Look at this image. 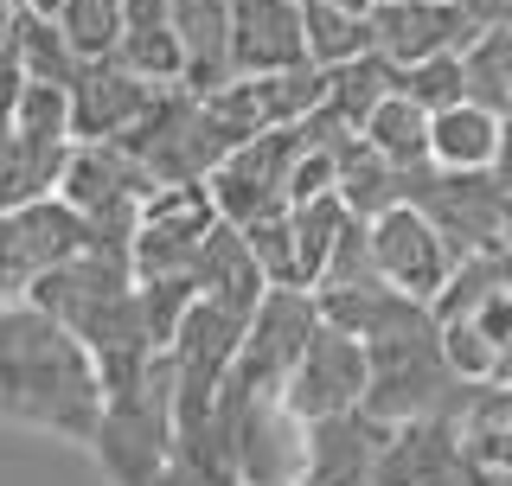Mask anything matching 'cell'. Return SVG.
Wrapping results in <instances>:
<instances>
[{
    "label": "cell",
    "mask_w": 512,
    "mask_h": 486,
    "mask_svg": "<svg viewBox=\"0 0 512 486\" xmlns=\"http://www.w3.org/2000/svg\"><path fill=\"white\" fill-rule=\"evenodd\" d=\"M0 416L64 442H90L103 416V371L90 346L39 301L0 307Z\"/></svg>",
    "instance_id": "6da1fadb"
},
{
    "label": "cell",
    "mask_w": 512,
    "mask_h": 486,
    "mask_svg": "<svg viewBox=\"0 0 512 486\" xmlns=\"http://www.w3.org/2000/svg\"><path fill=\"white\" fill-rule=\"evenodd\" d=\"M26 301H39L45 314H58L64 327L90 346L96 371H103V391H122L141 371L154 365V333L148 314H141V282L128 269L122 250H77L64 256L58 269H45L39 282L26 288Z\"/></svg>",
    "instance_id": "7a4b0ae2"
},
{
    "label": "cell",
    "mask_w": 512,
    "mask_h": 486,
    "mask_svg": "<svg viewBox=\"0 0 512 486\" xmlns=\"http://www.w3.org/2000/svg\"><path fill=\"white\" fill-rule=\"evenodd\" d=\"M308 429L314 423L282 391H256V384L224 378L205 429L180 448L212 455L224 474H237L244 486H301V474H308Z\"/></svg>",
    "instance_id": "3957f363"
},
{
    "label": "cell",
    "mask_w": 512,
    "mask_h": 486,
    "mask_svg": "<svg viewBox=\"0 0 512 486\" xmlns=\"http://www.w3.org/2000/svg\"><path fill=\"white\" fill-rule=\"evenodd\" d=\"M116 141L154 173V186H192V180H212V167L244 135L205 90L160 84L154 103L135 116V128H122Z\"/></svg>",
    "instance_id": "277c9868"
},
{
    "label": "cell",
    "mask_w": 512,
    "mask_h": 486,
    "mask_svg": "<svg viewBox=\"0 0 512 486\" xmlns=\"http://www.w3.org/2000/svg\"><path fill=\"white\" fill-rule=\"evenodd\" d=\"M96 461L116 486H154L160 467L180 448V410H173V359L154 352V365L122 391H103V416L90 435Z\"/></svg>",
    "instance_id": "5b68a950"
},
{
    "label": "cell",
    "mask_w": 512,
    "mask_h": 486,
    "mask_svg": "<svg viewBox=\"0 0 512 486\" xmlns=\"http://www.w3.org/2000/svg\"><path fill=\"white\" fill-rule=\"evenodd\" d=\"M148 192H154V173L141 167L122 141H71L64 173H58V199L84 218L90 250H122L128 256Z\"/></svg>",
    "instance_id": "8992f818"
},
{
    "label": "cell",
    "mask_w": 512,
    "mask_h": 486,
    "mask_svg": "<svg viewBox=\"0 0 512 486\" xmlns=\"http://www.w3.org/2000/svg\"><path fill=\"white\" fill-rule=\"evenodd\" d=\"M461 391V371L448 365L436 320L423 327H404L391 339H372L365 346V410L384 416V423H410V416H436L448 410V397Z\"/></svg>",
    "instance_id": "52a82bcc"
},
{
    "label": "cell",
    "mask_w": 512,
    "mask_h": 486,
    "mask_svg": "<svg viewBox=\"0 0 512 486\" xmlns=\"http://www.w3.org/2000/svg\"><path fill=\"white\" fill-rule=\"evenodd\" d=\"M404 199L448 237L455 256L500 243L506 186L493 180V167H436V160H423V167H404Z\"/></svg>",
    "instance_id": "ba28073f"
},
{
    "label": "cell",
    "mask_w": 512,
    "mask_h": 486,
    "mask_svg": "<svg viewBox=\"0 0 512 486\" xmlns=\"http://www.w3.org/2000/svg\"><path fill=\"white\" fill-rule=\"evenodd\" d=\"M320 327V301L314 288H263V301L250 307L244 339H237V359L224 378L231 384H256V391H282L295 359L308 352V339Z\"/></svg>",
    "instance_id": "9c48e42d"
},
{
    "label": "cell",
    "mask_w": 512,
    "mask_h": 486,
    "mask_svg": "<svg viewBox=\"0 0 512 486\" xmlns=\"http://www.w3.org/2000/svg\"><path fill=\"white\" fill-rule=\"evenodd\" d=\"M295 154H301V122H282V128H263V135L237 141L231 154L212 167V205L224 224H250V218H269L288 205V173H295Z\"/></svg>",
    "instance_id": "30bf717a"
},
{
    "label": "cell",
    "mask_w": 512,
    "mask_h": 486,
    "mask_svg": "<svg viewBox=\"0 0 512 486\" xmlns=\"http://www.w3.org/2000/svg\"><path fill=\"white\" fill-rule=\"evenodd\" d=\"M365 224H372V250H378V275H384V282L404 288V295H416V301H436V288L448 282V269L461 263V256L448 250V237L416 212L410 199H397L391 212H378Z\"/></svg>",
    "instance_id": "8fae6325"
},
{
    "label": "cell",
    "mask_w": 512,
    "mask_h": 486,
    "mask_svg": "<svg viewBox=\"0 0 512 486\" xmlns=\"http://www.w3.org/2000/svg\"><path fill=\"white\" fill-rule=\"evenodd\" d=\"M372 486H474V455L461 442V423L448 410L397 423Z\"/></svg>",
    "instance_id": "7c38bea8"
},
{
    "label": "cell",
    "mask_w": 512,
    "mask_h": 486,
    "mask_svg": "<svg viewBox=\"0 0 512 486\" xmlns=\"http://www.w3.org/2000/svg\"><path fill=\"white\" fill-rule=\"evenodd\" d=\"M282 397L295 403L308 423L352 410V403L365 397V346L352 333H340V327H327V320H320L314 339H308V352H301L295 371H288Z\"/></svg>",
    "instance_id": "4fadbf2b"
},
{
    "label": "cell",
    "mask_w": 512,
    "mask_h": 486,
    "mask_svg": "<svg viewBox=\"0 0 512 486\" xmlns=\"http://www.w3.org/2000/svg\"><path fill=\"white\" fill-rule=\"evenodd\" d=\"M391 429L397 423L372 416L365 403H352L340 416H320L308 429V474H301V486H372Z\"/></svg>",
    "instance_id": "5bb4252c"
},
{
    "label": "cell",
    "mask_w": 512,
    "mask_h": 486,
    "mask_svg": "<svg viewBox=\"0 0 512 486\" xmlns=\"http://www.w3.org/2000/svg\"><path fill=\"white\" fill-rule=\"evenodd\" d=\"M372 32H378V52L391 64L468 52V45L480 39L461 0H378V7H372Z\"/></svg>",
    "instance_id": "9a60e30c"
},
{
    "label": "cell",
    "mask_w": 512,
    "mask_h": 486,
    "mask_svg": "<svg viewBox=\"0 0 512 486\" xmlns=\"http://www.w3.org/2000/svg\"><path fill=\"white\" fill-rule=\"evenodd\" d=\"M308 64L301 0H231V77H269Z\"/></svg>",
    "instance_id": "2e32d148"
},
{
    "label": "cell",
    "mask_w": 512,
    "mask_h": 486,
    "mask_svg": "<svg viewBox=\"0 0 512 486\" xmlns=\"http://www.w3.org/2000/svg\"><path fill=\"white\" fill-rule=\"evenodd\" d=\"M148 77H135L122 58H96L71 77V135L77 141H116L122 128H135V116L154 103Z\"/></svg>",
    "instance_id": "e0dca14e"
},
{
    "label": "cell",
    "mask_w": 512,
    "mask_h": 486,
    "mask_svg": "<svg viewBox=\"0 0 512 486\" xmlns=\"http://www.w3.org/2000/svg\"><path fill=\"white\" fill-rule=\"evenodd\" d=\"M314 301H320V320H327V327H340V333H352L359 346H372V339H391V333H404V327L436 320V314H429V301H416V295H404V288H391V282L314 288Z\"/></svg>",
    "instance_id": "ac0fdd59"
},
{
    "label": "cell",
    "mask_w": 512,
    "mask_h": 486,
    "mask_svg": "<svg viewBox=\"0 0 512 486\" xmlns=\"http://www.w3.org/2000/svg\"><path fill=\"white\" fill-rule=\"evenodd\" d=\"M173 39L186 90L231 84V0H173Z\"/></svg>",
    "instance_id": "d6986e66"
},
{
    "label": "cell",
    "mask_w": 512,
    "mask_h": 486,
    "mask_svg": "<svg viewBox=\"0 0 512 486\" xmlns=\"http://www.w3.org/2000/svg\"><path fill=\"white\" fill-rule=\"evenodd\" d=\"M192 288L199 295H212V301H224V307H237V314H250L256 301H263V269H256V256H250V243H244V231L237 224H212L205 231V243H199V256H192Z\"/></svg>",
    "instance_id": "ffe728a7"
},
{
    "label": "cell",
    "mask_w": 512,
    "mask_h": 486,
    "mask_svg": "<svg viewBox=\"0 0 512 486\" xmlns=\"http://www.w3.org/2000/svg\"><path fill=\"white\" fill-rule=\"evenodd\" d=\"M64 154H71V141H32L13 122H0V212H20V205L58 192Z\"/></svg>",
    "instance_id": "44dd1931"
},
{
    "label": "cell",
    "mask_w": 512,
    "mask_h": 486,
    "mask_svg": "<svg viewBox=\"0 0 512 486\" xmlns=\"http://www.w3.org/2000/svg\"><path fill=\"white\" fill-rule=\"evenodd\" d=\"M500 109L474 103V96H461V103H448L429 116V160L436 167H493V154H500Z\"/></svg>",
    "instance_id": "7402d4cb"
},
{
    "label": "cell",
    "mask_w": 512,
    "mask_h": 486,
    "mask_svg": "<svg viewBox=\"0 0 512 486\" xmlns=\"http://www.w3.org/2000/svg\"><path fill=\"white\" fill-rule=\"evenodd\" d=\"M333 192L352 218H378L404 199V167H391L365 135H346L340 141V160H333Z\"/></svg>",
    "instance_id": "603a6c76"
},
{
    "label": "cell",
    "mask_w": 512,
    "mask_h": 486,
    "mask_svg": "<svg viewBox=\"0 0 512 486\" xmlns=\"http://www.w3.org/2000/svg\"><path fill=\"white\" fill-rule=\"evenodd\" d=\"M391 90H397V64L372 45V52H359V58H346V64H333V71H327V96H320V109H327L340 128L359 135L365 116H372Z\"/></svg>",
    "instance_id": "cb8c5ba5"
},
{
    "label": "cell",
    "mask_w": 512,
    "mask_h": 486,
    "mask_svg": "<svg viewBox=\"0 0 512 486\" xmlns=\"http://www.w3.org/2000/svg\"><path fill=\"white\" fill-rule=\"evenodd\" d=\"M301 32H308V64H320V71H333V64H346V58L378 45L372 13L327 7V0H301Z\"/></svg>",
    "instance_id": "d4e9b609"
},
{
    "label": "cell",
    "mask_w": 512,
    "mask_h": 486,
    "mask_svg": "<svg viewBox=\"0 0 512 486\" xmlns=\"http://www.w3.org/2000/svg\"><path fill=\"white\" fill-rule=\"evenodd\" d=\"M372 148L391 160V167H423L429 160V109L416 103V96H404V90H391L384 103L365 116V128H359Z\"/></svg>",
    "instance_id": "484cf974"
},
{
    "label": "cell",
    "mask_w": 512,
    "mask_h": 486,
    "mask_svg": "<svg viewBox=\"0 0 512 486\" xmlns=\"http://www.w3.org/2000/svg\"><path fill=\"white\" fill-rule=\"evenodd\" d=\"M13 45H20V58H26V77H32V84H64V90H71V77L84 71V58L71 52L64 26L52 20V13L20 7V0H13Z\"/></svg>",
    "instance_id": "4316f807"
},
{
    "label": "cell",
    "mask_w": 512,
    "mask_h": 486,
    "mask_svg": "<svg viewBox=\"0 0 512 486\" xmlns=\"http://www.w3.org/2000/svg\"><path fill=\"white\" fill-rule=\"evenodd\" d=\"M250 84V103L263 128H282V122H301L320 109V96H327V71L320 64H295V71H269V77H244Z\"/></svg>",
    "instance_id": "83f0119b"
},
{
    "label": "cell",
    "mask_w": 512,
    "mask_h": 486,
    "mask_svg": "<svg viewBox=\"0 0 512 486\" xmlns=\"http://www.w3.org/2000/svg\"><path fill=\"white\" fill-rule=\"evenodd\" d=\"M352 212L340 205V192H308V199L288 205V231H295V256H301V282H320V269H327V250L333 237H340V224Z\"/></svg>",
    "instance_id": "f1b7e54d"
},
{
    "label": "cell",
    "mask_w": 512,
    "mask_h": 486,
    "mask_svg": "<svg viewBox=\"0 0 512 486\" xmlns=\"http://www.w3.org/2000/svg\"><path fill=\"white\" fill-rule=\"evenodd\" d=\"M52 20L64 26V39L84 64L122 52V0H64Z\"/></svg>",
    "instance_id": "f546056e"
},
{
    "label": "cell",
    "mask_w": 512,
    "mask_h": 486,
    "mask_svg": "<svg viewBox=\"0 0 512 486\" xmlns=\"http://www.w3.org/2000/svg\"><path fill=\"white\" fill-rule=\"evenodd\" d=\"M237 231H244V243H250V256H256V269H263L269 288H308L301 282V256H295V231H288V205L269 212V218L237 224Z\"/></svg>",
    "instance_id": "4dcf8cb0"
},
{
    "label": "cell",
    "mask_w": 512,
    "mask_h": 486,
    "mask_svg": "<svg viewBox=\"0 0 512 486\" xmlns=\"http://www.w3.org/2000/svg\"><path fill=\"white\" fill-rule=\"evenodd\" d=\"M397 90L416 96V103L436 116V109H448V103H461V96H468V58H461V52H442V58L397 64Z\"/></svg>",
    "instance_id": "1f68e13d"
},
{
    "label": "cell",
    "mask_w": 512,
    "mask_h": 486,
    "mask_svg": "<svg viewBox=\"0 0 512 486\" xmlns=\"http://www.w3.org/2000/svg\"><path fill=\"white\" fill-rule=\"evenodd\" d=\"M365 282H384V275H378V250H372V224H365V218H346L314 288H365Z\"/></svg>",
    "instance_id": "d6a6232c"
},
{
    "label": "cell",
    "mask_w": 512,
    "mask_h": 486,
    "mask_svg": "<svg viewBox=\"0 0 512 486\" xmlns=\"http://www.w3.org/2000/svg\"><path fill=\"white\" fill-rule=\"evenodd\" d=\"M154 486H244L237 474H224L212 455H192V448H173V461L160 467Z\"/></svg>",
    "instance_id": "836d02e7"
},
{
    "label": "cell",
    "mask_w": 512,
    "mask_h": 486,
    "mask_svg": "<svg viewBox=\"0 0 512 486\" xmlns=\"http://www.w3.org/2000/svg\"><path fill=\"white\" fill-rule=\"evenodd\" d=\"M26 84L32 77H26V58H20V45H13V20H7V32H0V122H13Z\"/></svg>",
    "instance_id": "e575fe53"
},
{
    "label": "cell",
    "mask_w": 512,
    "mask_h": 486,
    "mask_svg": "<svg viewBox=\"0 0 512 486\" xmlns=\"http://www.w3.org/2000/svg\"><path fill=\"white\" fill-rule=\"evenodd\" d=\"M493 180L512 192V109H506V122H500V154H493Z\"/></svg>",
    "instance_id": "d590c367"
},
{
    "label": "cell",
    "mask_w": 512,
    "mask_h": 486,
    "mask_svg": "<svg viewBox=\"0 0 512 486\" xmlns=\"http://www.w3.org/2000/svg\"><path fill=\"white\" fill-rule=\"evenodd\" d=\"M500 243L512 250V192H506V218H500Z\"/></svg>",
    "instance_id": "8d00e7d4"
},
{
    "label": "cell",
    "mask_w": 512,
    "mask_h": 486,
    "mask_svg": "<svg viewBox=\"0 0 512 486\" xmlns=\"http://www.w3.org/2000/svg\"><path fill=\"white\" fill-rule=\"evenodd\" d=\"M327 7H352V13H372L378 0H327Z\"/></svg>",
    "instance_id": "74e56055"
},
{
    "label": "cell",
    "mask_w": 512,
    "mask_h": 486,
    "mask_svg": "<svg viewBox=\"0 0 512 486\" xmlns=\"http://www.w3.org/2000/svg\"><path fill=\"white\" fill-rule=\"evenodd\" d=\"M20 7H32V13H58L64 0H20Z\"/></svg>",
    "instance_id": "f35d334b"
},
{
    "label": "cell",
    "mask_w": 512,
    "mask_h": 486,
    "mask_svg": "<svg viewBox=\"0 0 512 486\" xmlns=\"http://www.w3.org/2000/svg\"><path fill=\"white\" fill-rule=\"evenodd\" d=\"M7 20H13V0H0V32H7Z\"/></svg>",
    "instance_id": "ab89813d"
},
{
    "label": "cell",
    "mask_w": 512,
    "mask_h": 486,
    "mask_svg": "<svg viewBox=\"0 0 512 486\" xmlns=\"http://www.w3.org/2000/svg\"><path fill=\"white\" fill-rule=\"evenodd\" d=\"M500 378H512V365H506V371H500Z\"/></svg>",
    "instance_id": "60d3db41"
}]
</instances>
